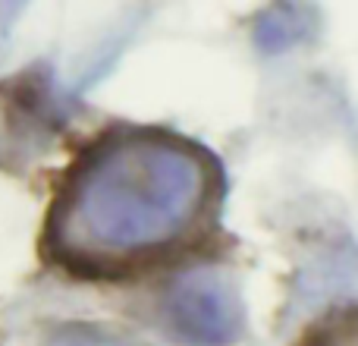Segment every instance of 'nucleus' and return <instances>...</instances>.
<instances>
[{
    "mask_svg": "<svg viewBox=\"0 0 358 346\" xmlns=\"http://www.w3.org/2000/svg\"><path fill=\"white\" fill-rule=\"evenodd\" d=\"M220 167L189 139L104 132L63 177L44 252L79 277H120L192 242L220 202Z\"/></svg>",
    "mask_w": 358,
    "mask_h": 346,
    "instance_id": "nucleus-1",
    "label": "nucleus"
},
{
    "mask_svg": "<svg viewBox=\"0 0 358 346\" xmlns=\"http://www.w3.org/2000/svg\"><path fill=\"white\" fill-rule=\"evenodd\" d=\"M161 315L182 346H233L245 324L236 286L208 268L182 274L167 286Z\"/></svg>",
    "mask_w": 358,
    "mask_h": 346,
    "instance_id": "nucleus-2",
    "label": "nucleus"
},
{
    "mask_svg": "<svg viewBox=\"0 0 358 346\" xmlns=\"http://www.w3.org/2000/svg\"><path fill=\"white\" fill-rule=\"evenodd\" d=\"M44 346H148L136 337L123 334V331H110L101 324H66V328L54 331L44 340Z\"/></svg>",
    "mask_w": 358,
    "mask_h": 346,
    "instance_id": "nucleus-3",
    "label": "nucleus"
},
{
    "mask_svg": "<svg viewBox=\"0 0 358 346\" xmlns=\"http://www.w3.org/2000/svg\"><path fill=\"white\" fill-rule=\"evenodd\" d=\"M302 35H305V16L299 10H289V6H286V10H271L264 19H261L258 44L267 50H280Z\"/></svg>",
    "mask_w": 358,
    "mask_h": 346,
    "instance_id": "nucleus-4",
    "label": "nucleus"
},
{
    "mask_svg": "<svg viewBox=\"0 0 358 346\" xmlns=\"http://www.w3.org/2000/svg\"><path fill=\"white\" fill-rule=\"evenodd\" d=\"M29 6V0H0V32H6L19 16L22 10Z\"/></svg>",
    "mask_w": 358,
    "mask_h": 346,
    "instance_id": "nucleus-5",
    "label": "nucleus"
}]
</instances>
